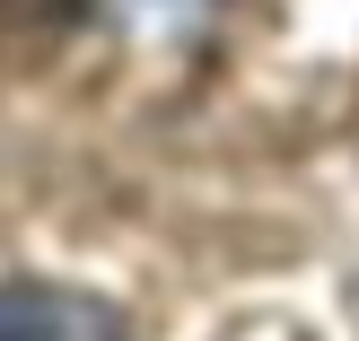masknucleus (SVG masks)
Instances as JSON below:
<instances>
[{
    "label": "nucleus",
    "instance_id": "1",
    "mask_svg": "<svg viewBox=\"0 0 359 341\" xmlns=\"http://www.w3.org/2000/svg\"><path fill=\"white\" fill-rule=\"evenodd\" d=\"M0 341H123V324L79 289L18 280V289H0Z\"/></svg>",
    "mask_w": 359,
    "mask_h": 341
},
{
    "label": "nucleus",
    "instance_id": "2",
    "mask_svg": "<svg viewBox=\"0 0 359 341\" xmlns=\"http://www.w3.org/2000/svg\"><path fill=\"white\" fill-rule=\"evenodd\" d=\"M97 9H149V0H97Z\"/></svg>",
    "mask_w": 359,
    "mask_h": 341
}]
</instances>
